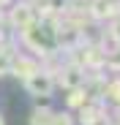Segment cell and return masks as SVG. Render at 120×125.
Here are the masks:
<instances>
[{"mask_svg":"<svg viewBox=\"0 0 120 125\" xmlns=\"http://www.w3.org/2000/svg\"><path fill=\"white\" fill-rule=\"evenodd\" d=\"M27 90L33 93V95H44V98H49L52 95V87H55V79L49 76V73H44V71H36L27 82Z\"/></svg>","mask_w":120,"mask_h":125,"instance_id":"1","label":"cell"},{"mask_svg":"<svg viewBox=\"0 0 120 125\" xmlns=\"http://www.w3.org/2000/svg\"><path fill=\"white\" fill-rule=\"evenodd\" d=\"M11 68L16 71V76H22L25 82H27V79H30V76H33L36 71H38V65H36L33 60H27V57H19V60L14 62V65H11Z\"/></svg>","mask_w":120,"mask_h":125,"instance_id":"2","label":"cell"},{"mask_svg":"<svg viewBox=\"0 0 120 125\" xmlns=\"http://www.w3.org/2000/svg\"><path fill=\"white\" fill-rule=\"evenodd\" d=\"M11 19H14V25H19L22 30H27V27L33 25V8H30V6H19V8L11 14Z\"/></svg>","mask_w":120,"mask_h":125,"instance_id":"3","label":"cell"},{"mask_svg":"<svg viewBox=\"0 0 120 125\" xmlns=\"http://www.w3.org/2000/svg\"><path fill=\"white\" fill-rule=\"evenodd\" d=\"M49 120H52V112L49 109H36L30 114V125H49Z\"/></svg>","mask_w":120,"mask_h":125,"instance_id":"4","label":"cell"},{"mask_svg":"<svg viewBox=\"0 0 120 125\" xmlns=\"http://www.w3.org/2000/svg\"><path fill=\"white\" fill-rule=\"evenodd\" d=\"M8 71H11V54L6 49H0V76L8 73Z\"/></svg>","mask_w":120,"mask_h":125,"instance_id":"5","label":"cell"},{"mask_svg":"<svg viewBox=\"0 0 120 125\" xmlns=\"http://www.w3.org/2000/svg\"><path fill=\"white\" fill-rule=\"evenodd\" d=\"M49 125H74V122H71V114H63V112H57V114H52Z\"/></svg>","mask_w":120,"mask_h":125,"instance_id":"6","label":"cell"},{"mask_svg":"<svg viewBox=\"0 0 120 125\" xmlns=\"http://www.w3.org/2000/svg\"><path fill=\"white\" fill-rule=\"evenodd\" d=\"M0 125H6V122H3V114H0Z\"/></svg>","mask_w":120,"mask_h":125,"instance_id":"7","label":"cell"}]
</instances>
